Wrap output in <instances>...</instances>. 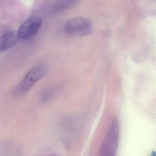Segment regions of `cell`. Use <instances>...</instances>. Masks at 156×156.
I'll list each match as a JSON object with an SVG mask.
<instances>
[{"mask_svg": "<svg viewBox=\"0 0 156 156\" xmlns=\"http://www.w3.org/2000/svg\"><path fill=\"white\" fill-rule=\"evenodd\" d=\"M42 23L41 17L33 16L28 18L19 28L17 32L19 39L25 41L34 37L40 30Z\"/></svg>", "mask_w": 156, "mask_h": 156, "instance_id": "277c9868", "label": "cell"}, {"mask_svg": "<svg viewBox=\"0 0 156 156\" xmlns=\"http://www.w3.org/2000/svg\"><path fill=\"white\" fill-rule=\"evenodd\" d=\"M119 127L118 121L115 119L111 123L100 149L102 156H115L116 153L119 140Z\"/></svg>", "mask_w": 156, "mask_h": 156, "instance_id": "7a4b0ae2", "label": "cell"}, {"mask_svg": "<svg viewBox=\"0 0 156 156\" xmlns=\"http://www.w3.org/2000/svg\"><path fill=\"white\" fill-rule=\"evenodd\" d=\"M64 30L66 33L72 36H87L92 33L93 24L87 19L76 17L66 22Z\"/></svg>", "mask_w": 156, "mask_h": 156, "instance_id": "3957f363", "label": "cell"}, {"mask_svg": "<svg viewBox=\"0 0 156 156\" xmlns=\"http://www.w3.org/2000/svg\"><path fill=\"white\" fill-rule=\"evenodd\" d=\"M19 40L17 33H5L0 36V52L7 51L12 48L18 43Z\"/></svg>", "mask_w": 156, "mask_h": 156, "instance_id": "5b68a950", "label": "cell"}, {"mask_svg": "<svg viewBox=\"0 0 156 156\" xmlns=\"http://www.w3.org/2000/svg\"><path fill=\"white\" fill-rule=\"evenodd\" d=\"M77 0H57L54 5V9L57 12L62 11L70 9L75 4Z\"/></svg>", "mask_w": 156, "mask_h": 156, "instance_id": "8992f818", "label": "cell"}, {"mask_svg": "<svg viewBox=\"0 0 156 156\" xmlns=\"http://www.w3.org/2000/svg\"><path fill=\"white\" fill-rule=\"evenodd\" d=\"M53 94V92L52 90L49 89L44 90L41 94V102L43 104H45L49 102L52 98Z\"/></svg>", "mask_w": 156, "mask_h": 156, "instance_id": "52a82bcc", "label": "cell"}, {"mask_svg": "<svg viewBox=\"0 0 156 156\" xmlns=\"http://www.w3.org/2000/svg\"><path fill=\"white\" fill-rule=\"evenodd\" d=\"M46 73V68L43 66L38 65L31 68L15 87L13 94L15 96L20 97L26 94Z\"/></svg>", "mask_w": 156, "mask_h": 156, "instance_id": "6da1fadb", "label": "cell"}]
</instances>
